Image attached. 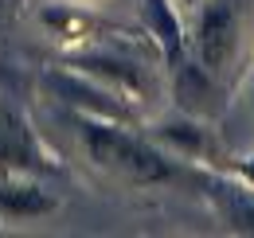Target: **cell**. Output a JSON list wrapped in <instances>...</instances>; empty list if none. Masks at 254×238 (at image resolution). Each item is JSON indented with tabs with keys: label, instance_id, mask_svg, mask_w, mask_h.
<instances>
[{
	"label": "cell",
	"instance_id": "obj_12",
	"mask_svg": "<svg viewBox=\"0 0 254 238\" xmlns=\"http://www.w3.org/2000/svg\"><path fill=\"white\" fill-rule=\"evenodd\" d=\"M235 172L247 179V187H254V156H243V160L235 164Z\"/></svg>",
	"mask_w": 254,
	"mask_h": 238
},
{
	"label": "cell",
	"instance_id": "obj_9",
	"mask_svg": "<svg viewBox=\"0 0 254 238\" xmlns=\"http://www.w3.org/2000/svg\"><path fill=\"white\" fill-rule=\"evenodd\" d=\"M157 137L164 145H172L176 152H188V156H199V152L207 149V133H203V125H195V121H168V125H160Z\"/></svg>",
	"mask_w": 254,
	"mask_h": 238
},
{
	"label": "cell",
	"instance_id": "obj_13",
	"mask_svg": "<svg viewBox=\"0 0 254 238\" xmlns=\"http://www.w3.org/2000/svg\"><path fill=\"white\" fill-rule=\"evenodd\" d=\"M184 4H199V0H184Z\"/></svg>",
	"mask_w": 254,
	"mask_h": 238
},
{
	"label": "cell",
	"instance_id": "obj_1",
	"mask_svg": "<svg viewBox=\"0 0 254 238\" xmlns=\"http://www.w3.org/2000/svg\"><path fill=\"white\" fill-rule=\"evenodd\" d=\"M78 133H82V145L90 152L102 172L126 179V183H164L172 179V160L157 152L153 145H145L141 137H129L118 121H102V118H78Z\"/></svg>",
	"mask_w": 254,
	"mask_h": 238
},
{
	"label": "cell",
	"instance_id": "obj_3",
	"mask_svg": "<svg viewBox=\"0 0 254 238\" xmlns=\"http://www.w3.org/2000/svg\"><path fill=\"white\" fill-rule=\"evenodd\" d=\"M51 86L63 94L66 102L74 106V110H82L86 118H102V121H122L129 118V102H122L114 90H106L102 82H94V78H86L82 70H55L51 78H47Z\"/></svg>",
	"mask_w": 254,
	"mask_h": 238
},
{
	"label": "cell",
	"instance_id": "obj_7",
	"mask_svg": "<svg viewBox=\"0 0 254 238\" xmlns=\"http://www.w3.org/2000/svg\"><path fill=\"white\" fill-rule=\"evenodd\" d=\"M215 74L211 70H203L199 62H176V102H180V110L191 114V118H199V114H211V98H215V82H211Z\"/></svg>",
	"mask_w": 254,
	"mask_h": 238
},
{
	"label": "cell",
	"instance_id": "obj_4",
	"mask_svg": "<svg viewBox=\"0 0 254 238\" xmlns=\"http://www.w3.org/2000/svg\"><path fill=\"white\" fill-rule=\"evenodd\" d=\"M39 168H43V156L35 149L28 125L0 106V176H28Z\"/></svg>",
	"mask_w": 254,
	"mask_h": 238
},
{
	"label": "cell",
	"instance_id": "obj_11",
	"mask_svg": "<svg viewBox=\"0 0 254 238\" xmlns=\"http://www.w3.org/2000/svg\"><path fill=\"white\" fill-rule=\"evenodd\" d=\"M227 215H231V223H235V227L254 231V203H251V199L235 195V199H231V207H227Z\"/></svg>",
	"mask_w": 254,
	"mask_h": 238
},
{
	"label": "cell",
	"instance_id": "obj_5",
	"mask_svg": "<svg viewBox=\"0 0 254 238\" xmlns=\"http://www.w3.org/2000/svg\"><path fill=\"white\" fill-rule=\"evenodd\" d=\"M74 70H82L86 78H94V82H102L106 90H114L122 102H141L145 94H149V86H145V78H141V70L137 66H129V62H118V59H102V55H82V59L70 62Z\"/></svg>",
	"mask_w": 254,
	"mask_h": 238
},
{
	"label": "cell",
	"instance_id": "obj_6",
	"mask_svg": "<svg viewBox=\"0 0 254 238\" xmlns=\"http://www.w3.org/2000/svg\"><path fill=\"white\" fill-rule=\"evenodd\" d=\"M51 211H55V195H47L39 183L24 176H0V219L28 223V219H43Z\"/></svg>",
	"mask_w": 254,
	"mask_h": 238
},
{
	"label": "cell",
	"instance_id": "obj_10",
	"mask_svg": "<svg viewBox=\"0 0 254 238\" xmlns=\"http://www.w3.org/2000/svg\"><path fill=\"white\" fill-rule=\"evenodd\" d=\"M43 24H51V28L59 31V35L74 39L78 31L86 28V16H78L74 8H47V12H43Z\"/></svg>",
	"mask_w": 254,
	"mask_h": 238
},
{
	"label": "cell",
	"instance_id": "obj_8",
	"mask_svg": "<svg viewBox=\"0 0 254 238\" xmlns=\"http://www.w3.org/2000/svg\"><path fill=\"white\" fill-rule=\"evenodd\" d=\"M149 28L160 39L168 62H180V55H184V28H180V20H176L168 0H149Z\"/></svg>",
	"mask_w": 254,
	"mask_h": 238
},
{
	"label": "cell",
	"instance_id": "obj_2",
	"mask_svg": "<svg viewBox=\"0 0 254 238\" xmlns=\"http://www.w3.org/2000/svg\"><path fill=\"white\" fill-rule=\"evenodd\" d=\"M191 43H195V59L203 70L223 74L235 51H239V16L227 0H207L195 16V31H191Z\"/></svg>",
	"mask_w": 254,
	"mask_h": 238
}]
</instances>
